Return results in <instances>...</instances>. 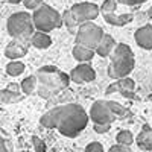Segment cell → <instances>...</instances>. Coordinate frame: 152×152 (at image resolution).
<instances>
[{"label":"cell","instance_id":"obj_1","mask_svg":"<svg viewBox=\"0 0 152 152\" xmlns=\"http://www.w3.org/2000/svg\"><path fill=\"white\" fill-rule=\"evenodd\" d=\"M55 116V128L66 137H76L88 123V114L79 104H67L52 108Z\"/></svg>","mask_w":152,"mask_h":152},{"label":"cell","instance_id":"obj_2","mask_svg":"<svg viewBox=\"0 0 152 152\" xmlns=\"http://www.w3.org/2000/svg\"><path fill=\"white\" fill-rule=\"evenodd\" d=\"M37 79H38V87L37 93L44 99H49L59 93L61 90L69 85L70 76L61 72L55 66H44L37 72Z\"/></svg>","mask_w":152,"mask_h":152},{"label":"cell","instance_id":"obj_3","mask_svg":"<svg viewBox=\"0 0 152 152\" xmlns=\"http://www.w3.org/2000/svg\"><path fill=\"white\" fill-rule=\"evenodd\" d=\"M134 66L135 61L131 47L125 43H120L111 53V64L108 67V75L116 81L128 78V75L134 70Z\"/></svg>","mask_w":152,"mask_h":152},{"label":"cell","instance_id":"obj_4","mask_svg":"<svg viewBox=\"0 0 152 152\" xmlns=\"http://www.w3.org/2000/svg\"><path fill=\"white\" fill-rule=\"evenodd\" d=\"M6 28L9 35L14 40H21V41H28L34 35V20L32 15L28 12H15L8 18Z\"/></svg>","mask_w":152,"mask_h":152},{"label":"cell","instance_id":"obj_5","mask_svg":"<svg viewBox=\"0 0 152 152\" xmlns=\"http://www.w3.org/2000/svg\"><path fill=\"white\" fill-rule=\"evenodd\" d=\"M32 20L35 29L46 34L52 32L53 29H58L64 24L62 23V15L49 5H41L40 8H37L32 14Z\"/></svg>","mask_w":152,"mask_h":152},{"label":"cell","instance_id":"obj_6","mask_svg":"<svg viewBox=\"0 0 152 152\" xmlns=\"http://www.w3.org/2000/svg\"><path fill=\"white\" fill-rule=\"evenodd\" d=\"M104 35H105L104 29L100 26L94 24L93 21H87V23H82L78 32H76V44L96 50L97 46L100 44V41H102Z\"/></svg>","mask_w":152,"mask_h":152},{"label":"cell","instance_id":"obj_7","mask_svg":"<svg viewBox=\"0 0 152 152\" xmlns=\"http://www.w3.org/2000/svg\"><path fill=\"white\" fill-rule=\"evenodd\" d=\"M70 11H72L73 17L76 18V21H78L79 24H82V23L94 20L99 15L100 8L94 3H90V2H82V3L73 5Z\"/></svg>","mask_w":152,"mask_h":152},{"label":"cell","instance_id":"obj_8","mask_svg":"<svg viewBox=\"0 0 152 152\" xmlns=\"http://www.w3.org/2000/svg\"><path fill=\"white\" fill-rule=\"evenodd\" d=\"M90 119L93 123H113L116 120V116L108 107L107 100H96L90 108Z\"/></svg>","mask_w":152,"mask_h":152},{"label":"cell","instance_id":"obj_9","mask_svg":"<svg viewBox=\"0 0 152 152\" xmlns=\"http://www.w3.org/2000/svg\"><path fill=\"white\" fill-rule=\"evenodd\" d=\"M96 78V72L90 64L81 62L79 66H76L72 73H70V79L76 84H85V82H91Z\"/></svg>","mask_w":152,"mask_h":152},{"label":"cell","instance_id":"obj_10","mask_svg":"<svg viewBox=\"0 0 152 152\" xmlns=\"http://www.w3.org/2000/svg\"><path fill=\"white\" fill-rule=\"evenodd\" d=\"M26 53H28L26 41H21V40H12L5 49L6 58H11L12 61H17V58H21Z\"/></svg>","mask_w":152,"mask_h":152},{"label":"cell","instance_id":"obj_11","mask_svg":"<svg viewBox=\"0 0 152 152\" xmlns=\"http://www.w3.org/2000/svg\"><path fill=\"white\" fill-rule=\"evenodd\" d=\"M135 43L140 46L142 49L151 50L152 49V26L151 24H146V26H142L135 31Z\"/></svg>","mask_w":152,"mask_h":152},{"label":"cell","instance_id":"obj_12","mask_svg":"<svg viewBox=\"0 0 152 152\" xmlns=\"http://www.w3.org/2000/svg\"><path fill=\"white\" fill-rule=\"evenodd\" d=\"M116 46H117L116 40H114V38H113L111 35L105 34V35H104V38H102V41H100V44L97 46V49L94 50V52H96L99 56L105 58V56H108V55H111V53H113V50L116 49Z\"/></svg>","mask_w":152,"mask_h":152},{"label":"cell","instance_id":"obj_13","mask_svg":"<svg viewBox=\"0 0 152 152\" xmlns=\"http://www.w3.org/2000/svg\"><path fill=\"white\" fill-rule=\"evenodd\" d=\"M137 145L145 151H152V129L148 125H145L140 134L137 135Z\"/></svg>","mask_w":152,"mask_h":152},{"label":"cell","instance_id":"obj_14","mask_svg":"<svg viewBox=\"0 0 152 152\" xmlns=\"http://www.w3.org/2000/svg\"><path fill=\"white\" fill-rule=\"evenodd\" d=\"M105 21L108 24H113V26H125V24H128L129 21H132L134 15L132 14H122V15H117L116 12H113V14H105L104 15Z\"/></svg>","mask_w":152,"mask_h":152},{"label":"cell","instance_id":"obj_15","mask_svg":"<svg viewBox=\"0 0 152 152\" xmlns=\"http://www.w3.org/2000/svg\"><path fill=\"white\" fill-rule=\"evenodd\" d=\"M31 43H32V46H35L37 49H47L50 44H52V38H50L46 32L37 31V32H34V35H32V38H31Z\"/></svg>","mask_w":152,"mask_h":152},{"label":"cell","instance_id":"obj_16","mask_svg":"<svg viewBox=\"0 0 152 152\" xmlns=\"http://www.w3.org/2000/svg\"><path fill=\"white\" fill-rule=\"evenodd\" d=\"M117 82H119V91L122 93V96L123 97H128V99H134L135 82L131 78H122Z\"/></svg>","mask_w":152,"mask_h":152},{"label":"cell","instance_id":"obj_17","mask_svg":"<svg viewBox=\"0 0 152 152\" xmlns=\"http://www.w3.org/2000/svg\"><path fill=\"white\" fill-rule=\"evenodd\" d=\"M94 53H96L94 50L87 49V47H82V46H79V44H76V46L73 47V58H75L76 61H81V62H87V61L93 59Z\"/></svg>","mask_w":152,"mask_h":152},{"label":"cell","instance_id":"obj_18","mask_svg":"<svg viewBox=\"0 0 152 152\" xmlns=\"http://www.w3.org/2000/svg\"><path fill=\"white\" fill-rule=\"evenodd\" d=\"M62 23L66 24V28L70 31V34H75V35H76V32H78L79 26H81V24L76 21V18L73 17V14H72L70 9L64 11V14H62Z\"/></svg>","mask_w":152,"mask_h":152},{"label":"cell","instance_id":"obj_19","mask_svg":"<svg viewBox=\"0 0 152 152\" xmlns=\"http://www.w3.org/2000/svg\"><path fill=\"white\" fill-rule=\"evenodd\" d=\"M21 87V91L24 94H32L35 90H37V87H38V79H37V76L35 75H31L28 76V78H24L20 84Z\"/></svg>","mask_w":152,"mask_h":152},{"label":"cell","instance_id":"obj_20","mask_svg":"<svg viewBox=\"0 0 152 152\" xmlns=\"http://www.w3.org/2000/svg\"><path fill=\"white\" fill-rule=\"evenodd\" d=\"M23 99V96L18 91H11L9 88L0 91V104H14V102H20Z\"/></svg>","mask_w":152,"mask_h":152},{"label":"cell","instance_id":"obj_21","mask_svg":"<svg viewBox=\"0 0 152 152\" xmlns=\"http://www.w3.org/2000/svg\"><path fill=\"white\" fill-rule=\"evenodd\" d=\"M24 72V64L21 61H11L6 66V73L9 76H20Z\"/></svg>","mask_w":152,"mask_h":152},{"label":"cell","instance_id":"obj_22","mask_svg":"<svg viewBox=\"0 0 152 152\" xmlns=\"http://www.w3.org/2000/svg\"><path fill=\"white\" fill-rule=\"evenodd\" d=\"M116 140H117V143H119V145H123V146H131V145L134 143V135H132V132H131V131L123 129V131H120V132L117 134Z\"/></svg>","mask_w":152,"mask_h":152},{"label":"cell","instance_id":"obj_23","mask_svg":"<svg viewBox=\"0 0 152 152\" xmlns=\"http://www.w3.org/2000/svg\"><path fill=\"white\" fill-rule=\"evenodd\" d=\"M117 0H105L100 6V12H102V15L105 14H113V12H116L117 9Z\"/></svg>","mask_w":152,"mask_h":152},{"label":"cell","instance_id":"obj_24","mask_svg":"<svg viewBox=\"0 0 152 152\" xmlns=\"http://www.w3.org/2000/svg\"><path fill=\"white\" fill-rule=\"evenodd\" d=\"M107 102H108V107H110V110L113 111V114H114V116H123V114H125V108L119 104V102H116V100H107Z\"/></svg>","mask_w":152,"mask_h":152},{"label":"cell","instance_id":"obj_25","mask_svg":"<svg viewBox=\"0 0 152 152\" xmlns=\"http://www.w3.org/2000/svg\"><path fill=\"white\" fill-rule=\"evenodd\" d=\"M93 128H94V131H96L97 134H105V132L110 131L111 125H110V123H94Z\"/></svg>","mask_w":152,"mask_h":152},{"label":"cell","instance_id":"obj_26","mask_svg":"<svg viewBox=\"0 0 152 152\" xmlns=\"http://www.w3.org/2000/svg\"><path fill=\"white\" fill-rule=\"evenodd\" d=\"M85 152H104V146L99 142H93L85 148Z\"/></svg>","mask_w":152,"mask_h":152},{"label":"cell","instance_id":"obj_27","mask_svg":"<svg viewBox=\"0 0 152 152\" xmlns=\"http://www.w3.org/2000/svg\"><path fill=\"white\" fill-rule=\"evenodd\" d=\"M32 142H34V146H35V152H46V145H44L43 140H40L38 137H34Z\"/></svg>","mask_w":152,"mask_h":152},{"label":"cell","instance_id":"obj_28","mask_svg":"<svg viewBox=\"0 0 152 152\" xmlns=\"http://www.w3.org/2000/svg\"><path fill=\"white\" fill-rule=\"evenodd\" d=\"M23 2L28 9H37L43 5V0H23Z\"/></svg>","mask_w":152,"mask_h":152},{"label":"cell","instance_id":"obj_29","mask_svg":"<svg viewBox=\"0 0 152 152\" xmlns=\"http://www.w3.org/2000/svg\"><path fill=\"white\" fill-rule=\"evenodd\" d=\"M108 152H131V149H129V146H123V145L117 143V145L111 146Z\"/></svg>","mask_w":152,"mask_h":152},{"label":"cell","instance_id":"obj_30","mask_svg":"<svg viewBox=\"0 0 152 152\" xmlns=\"http://www.w3.org/2000/svg\"><path fill=\"white\" fill-rule=\"evenodd\" d=\"M143 2H145V0H117V3L128 5V6H135V5H140Z\"/></svg>","mask_w":152,"mask_h":152},{"label":"cell","instance_id":"obj_31","mask_svg":"<svg viewBox=\"0 0 152 152\" xmlns=\"http://www.w3.org/2000/svg\"><path fill=\"white\" fill-rule=\"evenodd\" d=\"M116 91H119V82H117V81L108 85V88H107V94H113V93H116Z\"/></svg>","mask_w":152,"mask_h":152},{"label":"cell","instance_id":"obj_32","mask_svg":"<svg viewBox=\"0 0 152 152\" xmlns=\"http://www.w3.org/2000/svg\"><path fill=\"white\" fill-rule=\"evenodd\" d=\"M0 152H8L6 151V143H5V140L2 137H0Z\"/></svg>","mask_w":152,"mask_h":152},{"label":"cell","instance_id":"obj_33","mask_svg":"<svg viewBox=\"0 0 152 152\" xmlns=\"http://www.w3.org/2000/svg\"><path fill=\"white\" fill-rule=\"evenodd\" d=\"M8 88H9V90H11V91H18V90H20V88H21V87H18L17 84H12V85H9Z\"/></svg>","mask_w":152,"mask_h":152},{"label":"cell","instance_id":"obj_34","mask_svg":"<svg viewBox=\"0 0 152 152\" xmlns=\"http://www.w3.org/2000/svg\"><path fill=\"white\" fill-rule=\"evenodd\" d=\"M9 3H14V5H17V3H20V2H23V0H8Z\"/></svg>","mask_w":152,"mask_h":152}]
</instances>
